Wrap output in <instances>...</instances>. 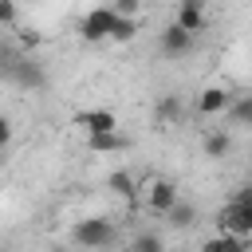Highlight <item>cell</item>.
<instances>
[{
  "label": "cell",
  "instance_id": "4",
  "mask_svg": "<svg viewBox=\"0 0 252 252\" xmlns=\"http://www.w3.org/2000/svg\"><path fill=\"white\" fill-rule=\"evenodd\" d=\"M177 201H181V193H177V185H173L169 177H154V181L146 185V209H150L154 217L165 220V213H169Z\"/></svg>",
  "mask_w": 252,
  "mask_h": 252
},
{
  "label": "cell",
  "instance_id": "16",
  "mask_svg": "<svg viewBox=\"0 0 252 252\" xmlns=\"http://www.w3.org/2000/svg\"><path fill=\"white\" fill-rule=\"evenodd\" d=\"M106 185H110V193H118V197H126V201L138 193V177L126 173V169H114V173L106 177Z\"/></svg>",
  "mask_w": 252,
  "mask_h": 252
},
{
  "label": "cell",
  "instance_id": "23",
  "mask_svg": "<svg viewBox=\"0 0 252 252\" xmlns=\"http://www.w3.org/2000/svg\"><path fill=\"white\" fill-rule=\"evenodd\" d=\"M185 4H197V8H205V4H209V0H185Z\"/></svg>",
  "mask_w": 252,
  "mask_h": 252
},
{
  "label": "cell",
  "instance_id": "18",
  "mask_svg": "<svg viewBox=\"0 0 252 252\" xmlns=\"http://www.w3.org/2000/svg\"><path fill=\"white\" fill-rule=\"evenodd\" d=\"M130 252H165V240L158 232H138L130 240Z\"/></svg>",
  "mask_w": 252,
  "mask_h": 252
},
{
  "label": "cell",
  "instance_id": "11",
  "mask_svg": "<svg viewBox=\"0 0 252 252\" xmlns=\"http://www.w3.org/2000/svg\"><path fill=\"white\" fill-rule=\"evenodd\" d=\"M224 122H228V126H252V91L232 94V102H228V110H224Z\"/></svg>",
  "mask_w": 252,
  "mask_h": 252
},
{
  "label": "cell",
  "instance_id": "25",
  "mask_svg": "<svg viewBox=\"0 0 252 252\" xmlns=\"http://www.w3.org/2000/svg\"><path fill=\"white\" fill-rule=\"evenodd\" d=\"M0 252H8V248H0Z\"/></svg>",
  "mask_w": 252,
  "mask_h": 252
},
{
  "label": "cell",
  "instance_id": "13",
  "mask_svg": "<svg viewBox=\"0 0 252 252\" xmlns=\"http://www.w3.org/2000/svg\"><path fill=\"white\" fill-rule=\"evenodd\" d=\"M201 252H248V244H244V236L217 232V236H209V240L201 244Z\"/></svg>",
  "mask_w": 252,
  "mask_h": 252
},
{
  "label": "cell",
  "instance_id": "7",
  "mask_svg": "<svg viewBox=\"0 0 252 252\" xmlns=\"http://www.w3.org/2000/svg\"><path fill=\"white\" fill-rule=\"evenodd\" d=\"M228 102H232V91L228 87H205L197 94V114L201 118H224Z\"/></svg>",
  "mask_w": 252,
  "mask_h": 252
},
{
  "label": "cell",
  "instance_id": "14",
  "mask_svg": "<svg viewBox=\"0 0 252 252\" xmlns=\"http://www.w3.org/2000/svg\"><path fill=\"white\" fill-rule=\"evenodd\" d=\"M154 118H158V126L177 122V118H181V98H177V94H161V98L154 102Z\"/></svg>",
  "mask_w": 252,
  "mask_h": 252
},
{
  "label": "cell",
  "instance_id": "17",
  "mask_svg": "<svg viewBox=\"0 0 252 252\" xmlns=\"http://www.w3.org/2000/svg\"><path fill=\"white\" fill-rule=\"evenodd\" d=\"M165 220H169L173 228H193V224H197V209H193V205H185V201H177V205L165 213Z\"/></svg>",
  "mask_w": 252,
  "mask_h": 252
},
{
  "label": "cell",
  "instance_id": "21",
  "mask_svg": "<svg viewBox=\"0 0 252 252\" xmlns=\"http://www.w3.org/2000/svg\"><path fill=\"white\" fill-rule=\"evenodd\" d=\"M12 134H16V130H12V118H8V114H0V150L12 142Z\"/></svg>",
  "mask_w": 252,
  "mask_h": 252
},
{
  "label": "cell",
  "instance_id": "3",
  "mask_svg": "<svg viewBox=\"0 0 252 252\" xmlns=\"http://www.w3.org/2000/svg\"><path fill=\"white\" fill-rule=\"evenodd\" d=\"M217 232H232V236H252V205H240V201H224V209L217 213Z\"/></svg>",
  "mask_w": 252,
  "mask_h": 252
},
{
  "label": "cell",
  "instance_id": "5",
  "mask_svg": "<svg viewBox=\"0 0 252 252\" xmlns=\"http://www.w3.org/2000/svg\"><path fill=\"white\" fill-rule=\"evenodd\" d=\"M158 47H161L165 59H185V55L197 47V35H189V32L177 28V24H165V28L158 32Z\"/></svg>",
  "mask_w": 252,
  "mask_h": 252
},
{
  "label": "cell",
  "instance_id": "6",
  "mask_svg": "<svg viewBox=\"0 0 252 252\" xmlns=\"http://www.w3.org/2000/svg\"><path fill=\"white\" fill-rule=\"evenodd\" d=\"M110 24H114V12H110V4H102V8H91V12L79 20V35H83L87 43H102V39H110Z\"/></svg>",
  "mask_w": 252,
  "mask_h": 252
},
{
  "label": "cell",
  "instance_id": "2",
  "mask_svg": "<svg viewBox=\"0 0 252 252\" xmlns=\"http://www.w3.org/2000/svg\"><path fill=\"white\" fill-rule=\"evenodd\" d=\"M118 240V224L110 217H83L71 224V244L83 252H102Z\"/></svg>",
  "mask_w": 252,
  "mask_h": 252
},
{
  "label": "cell",
  "instance_id": "22",
  "mask_svg": "<svg viewBox=\"0 0 252 252\" xmlns=\"http://www.w3.org/2000/svg\"><path fill=\"white\" fill-rule=\"evenodd\" d=\"M232 201H240V205H252V181H248V185H240V189L232 193Z\"/></svg>",
  "mask_w": 252,
  "mask_h": 252
},
{
  "label": "cell",
  "instance_id": "9",
  "mask_svg": "<svg viewBox=\"0 0 252 252\" xmlns=\"http://www.w3.org/2000/svg\"><path fill=\"white\" fill-rule=\"evenodd\" d=\"M173 24H177V28H185L189 35H201L209 20H205V8H197V4H185V0H181V4H177V16H173Z\"/></svg>",
  "mask_w": 252,
  "mask_h": 252
},
{
  "label": "cell",
  "instance_id": "8",
  "mask_svg": "<svg viewBox=\"0 0 252 252\" xmlns=\"http://www.w3.org/2000/svg\"><path fill=\"white\" fill-rule=\"evenodd\" d=\"M75 122H79L87 134H114V130H118V114H114V110H102V106H94V110H79Z\"/></svg>",
  "mask_w": 252,
  "mask_h": 252
},
{
  "label": "cell",
  "instance_id": "19",
  "mask_svg": "<svg viewBox=\"0 0 252 252\" xmlns=\"http://www.w3.org/2000/svg\"><path fill=\"white\" fill-rule=\"evenodd\" d=\"M0 28L4 32H16L20 28V4L16 0H0Z\"/></svg>",
  "mask_w": 252,
  "mask_h": 252
},
{
  "label": "cell",
  "instance_id": "20",
  "mask_svg": "<svg viewBox=\"0 0 252 252\" xmlns=\"http://www.w3.org/2000/svg\"><path fill=\"white\" fill-rule=\"evenodd\" d=\"M138 8H142V0H110L114 16H138Z\"/></svg>",
  "mask_w": 252,
  "mask_h": 252
},
{
  "label": "cell",
  "instance_id": "24",
  "mask_svg": "<svg viewBox=\"0 0 252 252\" xmlns=\"http://www.w3.org/2000/svg\"><path fill=\"white\" fill-rule=\"evenodd\" d=\"M244 244H248V252H252V236H248V240H244Z\"/></svg>",
  "mask_w": 252,
  "mask_h": 252
},
{
  "label": "cell",
  "instance_id": "12",
  "mask_svg": "<svg viewBox=\"0 0 252 252\" xmlns=\"http://www.w3.org/2000/svg\"><path fill=\"white\" fill-rule=\"evenodd\" d=\"M201 150H205V158H228V150H232V134L220 130V126H213V130L205 134Z\"/></svg>",
  "mask_w": 252,
  "mask_h": 252
},
{
  "label": "cell",
  "instance_id": "15",
  "mask_svg": "<svg viewBox=\"0 0 252 252\" xmlns=\"http://www.w3.org/2000/svg\"><path fill=\"white\" fill-rule=\"evenodd\" d=\"M138 35V16H114L110 24V43H130Z\"/></svg>",
  "mask_w": 252,
  "mask_h": 252
},
{
  "label": "cell",
  "instance_id": "10",
  "mask_svg": "<svg viewBox=\"0 0 252 252\" xmlns=\"http://www.w3.org/2000/svg\"><path fill=\"white\" fill-rule=\"evenodd\" d=\"M87 146L94 150V154H126L130 150V138L126 134H87Z\"/></svg>",
  "mask_w": 252,
  "mask_h": 252
},
{
  "label": "cell",
  "instance_id": "1",
  "mask_svg": "<svg viewBox=\"0 0 252 252\" xmlns=\"http://www.w3.org/2000/svg\"><path fill=\"white\" fill-rule=\"evenodd\" d=\"M0 79L16 83V87H24V91H43V87H47V71H43L28 51H20V47H12V43L0 47Z\"/></svg>",
  "mask_w": 252,
  "mask_h": 252
}]
</instances>
